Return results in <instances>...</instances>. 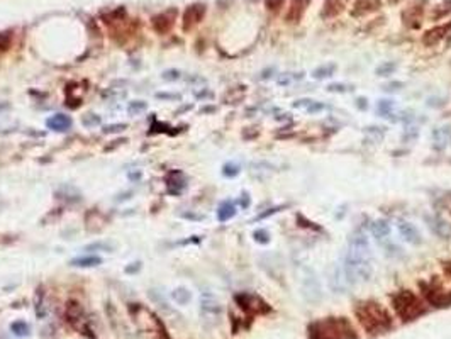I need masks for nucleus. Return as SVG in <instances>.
Wrapping results in <instances>:
<instances>
[{
	"instance_id": "f257e3e1",
	"label": "nucleus",
	"mask_w": 451,
	"mask_h": 339,
	"mask_svg": "<svg viewBox=\"0 0 451 339\" xmlns=\"http://www.w3.org/2000/svg\"><path fill=\"white\" fill-rule=\"evenodd\" d=\"M343 273L348 283L367 282L372 278L373 265L368 238L363 233H356L350 238V246L343 261Z\"/></svg>"
},
{
	"instance_id": "f03ea898",
	"label": "nucleus",
	"mask_w": 451,
	"mask_h": 339,
	"mask_svg": "<svg viewBox=\"0 0 451 339\" xmlns=\"http://www.w3.org/2000/svg\"><path fill=\"white\" fill-rule=\"evenodd\" d=\"M355 314L362 328L372 336L384 334L392 328V317L375 300H363V302L356 304Z\"/></svg>"
},
{
	"instance_id": "7ed1b4c3",
	"label": "nucleus",
	"mask_w": 451,
	"mask_h": 339,
	"mask_svg": "<svg viewBox=\"0 0 451 339\" xmlns=\"http://www.w3.org/2000/svg\"><path fill=\"white\" fill-rule=\"evenodd\" d=\"M311 339H358L346 317H326L309 326Z\"/></svg>"
},
{
	"instance_id": "20e7f679",
	"label": "nucleus",
	"mask_w": 451,
	"mask_h": 339,
	"mask_svg": "<svg viewBox=\"0 0 451 339\" xmlns=\"http://www.w3.org/2000/svg\"><path fill=\"white\" fill-rule=\"evenodd\" d=\"M392 306L404 323H409V321L418 319L419 316H423L424 312H426L424 304L421 302L418 295L411 290L397 292V294L392 297Z\"/></svg>"
},
{
	"instance_id": "39448f33",
	"label": "nucleus",
	"mask_w": 451,
	"mask_h": 339,
	"mask_svg": "<svg viewBox=\"0 0 451 339\" xmlns=\"http://www.w3.org/2000/svg\"><path fill=\"white\" fill-rule=\"evenodd\" d=\"M421 287H423V294L426 295V300L433 307L445 309L451 306V292L445 290L440 283H421Z\"/></svg>"
},
{
	"instance_id": "423d86ee",
	"label": "nucleus",
	"mask_w": 451,
	"mask_h": 339,
	"mask_svg": "<svg viewBox=\"0 0 451 339\" xmlns=\"http://www.w3.org/2000/svg\"><path fill=\"white\" fill-rule=\"evenodd\" d=\"M234 300L244 312H248V314H268V312L272 311V307H270L263 299L258 297L255 294H246V292H244V294H238L234 297Z\"/></svg>"
},
{
	"instance_id": "0eeeda50",
	"label": "nucleus",
	"mask_w": 451,
	"mask_h": 339,
	"mask_svg": "<svg viewBox=\"0 0 451 339\" xmlns=\"http://www.w3.org/2000/svg\"><path fill=\"white\" fill-rule=\"evenodd\" d=\"M302 290H304V297H306L309 302H319L322 299V292L321 285L317 282L316 275L311 272V270H306V275L302 278Z\"/></svg>"
},
{
	"instance_id": "6e6552de",
	"label": "nucleus",
	"mask_w": 451,
	"mask_h": 339,
	"mask_svg": "<svg viewBox=\"0 0 451 339\" xmlns=\"http://www.w3.org/2000/svg\"><path fill=\"white\" fill-rule=\"evenodd\" d=\"M205 15V5L204 3H193L183 12V29L188 31L193 25H197Z\"/></svg>"
},
{
	"instance_id": "1a4fd4ad",
	"label": "nucleus",
	"mask_w": 451,
	"mask_h": 339,
	"mask_svg": "<svg viewBox=\"0 0 451 339\" xmlns=\"http://www.w3.org/2000/svg\"><path fill=\"white\" fill-rule=\"evenodd\" d=\"M221 312H222L221 304L212 295H204V299H202V316L209 321H217L221 317Z\"/></svg>"
},
{
	"instance_id": "9d476101",
	"label": "nucleus",
	"mask_w": 451,
	"mask_h": 339,
	"mask_svg": "<svg viewBox=\"0 0 451 339\" xmlns=\"http://www.w3.org/2000/svg\"><path fill=\"white\" fill-rule=\"evenodd\" d=\"M177 17V8H170V10L163 12V14H158L153 17V27L156 32H166L170 31V27L173 25V20Z\"/></svg>"
},
{
	"instance_id": "9b49d317",
	"label": "nucleus",
	"mask_w": 451,
	"mask_h": 339,
	"mask_svg": "<svg viewBox=\"0 0 451 339\" xmlns=\"http://www.w3.org/2000/svg\"><path fill=\"white\" fill-rule=\"evenodd\" d=\"M451 31V22L443 24V25H438V27H433L423 36V42L426 46H435L438 42H441L448 36V32Z\"/></svg>"
},
{
	"instance_id": "f8f14e48",
	"label": "nucleus",
	"mask_w": 451,
	"mask_h": 339,
	"mask_svg": "<svg viewBox=\"0 0 451 339\" xmlns=\"http://www.w3.org/2000/svg\"><path fill=\"white\" fill-rule=\"evenodd\" d=\"M426 221H428L429 229H431L436 236H440V238H443V239H450L451 238V226L446 221H443L441 217H438V216H426Z\"/></svg>"
},
{
	"instance_id": "ddd939ff",
	"label": "nucleus",
	"mask_w": 451,
	"mask_h": 339,
	"mask_svg": "<svg viewBox=\"0 0 451 339\" xmlns=\"http://www.w3.org/2000/svg\"><path fill=\"white\" fill-rule=\"evenodd\" d=\"M397 227H399V233L402 234V238L406 239L407 243H411V244H421V243H423L421 233H419L418 227H416L414 224H411V222H406V221H401Z\"/></svg>"
},
{
	"instance_id": "4468645a",
	"label": "nucleus",
	"mask_w": 451,
	"mask_h": 339,
	"mask_svg": "<svg viewBox=\"0 0 451 339\" xmlns=\"http://www.w3.org/2000/svg\"><path fill=\"white\" fill-rule=\"evenodd\" d=\"M309 5V0H292L289 10H287V22H299L302 19L304 12H306V7Z\"/></svg>"
},
{
	"instance_id": "2eb2a0df",
	"label": "nucleus",
	"mask_w": 451,
	"mask_h": 339,
	"mask_svg": "<svg viewBox=\"0 0 451 339\" xmlns=\"http://www.w3.org/2000/svg\"><path fill=\"white\" fill-rule=\"evenodd\" d=\"M421 15H423V7L418 3H412V5L404 12V22L409 27H419L421 24Z\"/></svg>"
},
{
	"instance_id": "dca6fc26",
	"label": "nucleus",
	"mask_w": 451,
	"mask_h": 339,
	"mask_svg": "<svg viewBox=\"0 0 451 339\" xmlns=\"http://www.w3.org/2000/svg\"><path fill=\"white\" fill-rule=\"evenodd\" d=\"M379 7H380L379 0H358V2L355 3L353 10H351V15L360 17L365 14H370V12L377 10Z\"/></svg>"
},
{
	"instance_id": "f3484780",
	"label": "nucleus",
	"mask_w": 451,
	"mask_h": 339,
	"mask_svg": "<svg viewBox=\"0 0 451 339\" xmlns=\"http://www.w3.org/2000/svg\"><path fill=\"white\" fill-rule=\"evenodd\" d=\"M346 5V0H326L324 8H322V17L324 19H331L336 17L343 12V8Z\"/></svg>"
},
{
	"instance_id": "a211bd4d",
	"label": "nucleus",
	"mask_w": 451,
	"mask_h": 339,
	"mask_svg": "<svg viewBox=\"0 0 451 339\" xmlns=\"http://www.w3.org/2000/svg\"><path fill=\"white\" fill-rule=\"evenodd\" d=\"M48 127L49 129H54V131H66L71 127V119L68 117V115L64 114H56L53 115L51 119H48Z\"/></svg>"
},
{
	"instance_id": "6ab92c4d",
	"label": "nucleus",
	"mask_w": 451,
	"mask_h": 339,
	"mask_svg": "<svg viewBox=\"0 0 451 339\" xmlns=\"http://www.w3.org/2000/svg\"><path fill=\"white\" fill-rule=\"evenodd\" d=\"M372 234L375 236L379 241L382 239H387L390 234V224L387 221H375L372 224Z\"/></svg>"
},
{
	"instance_id": "aec40b11",
	"label": "nucleus",
	"mask_w": 451,
	"mask_h": 339,
	"mask_svg": "<svg viewBox=\"0 0 451 339\" xmlns=\"http://www.w3.org/2000/svg\"><path fill=\"white\" fill-rule=\"evenodd\" d=\"M81 314H83V311H81V306L78 302H75V300H71V302L66 304V309H64V317H66L70 323H75V321H78Z\"/></svg>"
},
{
	"instance_id": "412c9836",
	"label": "nucleus",
	"mask_w": 451,
	"mask_h": 339,
	"mask_svg": "<svg viewBox=\"0 0 451 339\" xmlns=\"http://www.w3.org/2000/svg\"><path fill=\"white\" fill-rule=\"evenodd\" d=\"M102 260L98 256H81V258L71 260V267H80V268H90L100 265Z\"/></svg>"
},
{
	"instance_id": "4be33fe9",
	"label": "nucleus",
	"mask_w": 451,
	"mask_h": 339,
	"mask_svg": "<svg viewBox=\"0 0 451 339\" xmlns=\"http://www.w3.org/2000/svg\"><path fill=\"white\" fill-rule=\"evenodd\" d=\"M234 214H236V207H234V204H231V202H224L217 210V217L221 222L229 221L231 217H234Z\"/></svg>"
},
{
	"instance_id": "5701e85b",
	"label": "nucleus",
	"mask_w": 451,
	"mask_h": 339,
	"mask_svg": "<svg viewBox=\"0 0 451 339\" xmlns=\"http://www.w3.org/2000/svg\"><path fill=\"white\" fill-rule=\"evenodd\" d=\"M10 331L14 333L15 336L24 338V336H27V334H29L31 328H29V324L24 323V321H15V323L10 324Z\"/></svg>"
},
{
	"instance_id": "b1692460",
	"label": "nucleus",
	"mask_w": 451,
	"mask_h": 339,
	"mask_svg": "<svg viewBox=\"0 0 451 339\" xmlns=\"http://www.w3.org/2000/svg\"><path fill=\"white\" fill-rule=\"evenodd\" d=\"M334 70H336V65H326V66H321V68H317V70H314L312 76H314V78H317V80L328 78V76L333 75Z\"/></svg>"
},
{
	"instance_id": "393cba45",
	"label": "nucleus",
	"mask_w": 451,
	"mask_h": 339,
	"mask_svg": "<svg viewBox=\"0 0 451 339\" xmlns=\"http://www.w3.org/2000/svg\"><path fill=\"white\" fill-rule=\"evenodd\" d=\"M173 299H175V302L177 304L183 306V304H187L188 300H190V294H188L185 289H177L173 292Z\"/></svg>"
},
{
	"instance_id": "a878e982",
	"label": "nucleus",
	"mask_w": 451,
	"mask_h": 339,
	"mask_svg": "<svg viewBox=\"0 0 451 339\" xmlns=\"http://www.w3.org/2000/svg\"><path fill=\"white\" fill-rule=\"evenodd\" d=\"M12 42V32H0V51H5L8 49Z\"/></svg>"
},
{
	"instance_id": "bb28decb",
	"label": "nucleus",
	"mask_w": 451,
	"mask_h": 339,
	"mask_svg": "<svg viewBox=\"0 0 451 339\" xmlns=\"http://www.w3.org/2000/svg\"><path fill=\"white\" fill-rule=\"evenodd\" d=\"M351 85H343V83H333L329 85L328 90L329 92H338V93H346V92H351Z\"/></svg>"
},
{
	"instance_id": "cd10ccee",
	"label": "nucleus",
	"mask_w": 451,
	"mask_h": 339,
	"mask_svg": "<svg viewBox=\"0 0 451 339\" xmlns=\"http://www.w3.org/2000/svg\"><path fill=\"white\" fill-rule=\"evenodd\" d=\"M253 236H255V241H256V243L266 244V243L270 241V234L266 233L265 229H258V231H255V234H253Z\"/></svg>"
},
{
	"instance_id": "c85d7f7f",
	"label": "nucleus",
	"mask_w": 451,
	"mask_h": 339,
	"mask_svg": "<svg viewBox=\"0 0 451 339\" xmlns=\"http://www.w3.org/2000/svg\"><path fill=\"white\" fill-rule=\"evenodd\" d=\"M394 70H395L394 63H385V65H382V66L377 68V75H379V76H387V75H390V73H392Z\"/></svg>"
},
{
	"instance_id": "c756f323",
	"label": "nucleus",
	"mask_w": 451,
	"mask_h": 339,
	"mask_svg": "<svg viewBox=\"0 0 451 339\" xmlns=\"http://www.w3.org/2000/svg\"><path fill=\"white\" fill-rule=\"evenodd\" d=\"M239 173V166L238 165H233V163H229V165L224 166V175L226 177H234V175Z\"/></svg>"
},
{
	"instance_id": "7c9ffc66",
	"label": "nucleus",
	"mask_w": 451,
	"mask_h": 339,
	"mask_svg": "<svg viewBox=\"0 0 451 339\" xmlns=\"http://www.w3.org/2000/svg\"><path fill=\"white\" fill-rule=\"evenodd\" d=\"M390 109H392V102L390 100H382L379 104V112L380 114H389Z\"/></svg>"
},
{
	"instance_id": "2f4dec72",
	"label": "nucleus",
	"mask_w": 451,
	"mask_h": 339,
	"mask_svg": "<svg viewBox=\"0 0 451 339\" xmlns=\"http://www.w3.org/2000/svg\"><path fill=\"white\" fill-rule=\"evenodd\" d=\"M285 0H266V7L270 8V10H278Z\"/></svg>"
},
{
	"instance_id": "473e14b6",
	"label": "nucleus",
	"mask_w": 451,
	"mask_h": 339,
	"mask_svg": "<svg viewBox=\"0 0 451 339\" xmlns=\"http://www.w3.org/2000/svg\"><path fill=\"white\" fill-rule=\"evenodd\" d=\"M282 207H275V209H270L268 212H265V214H260V216H258V219H263V217H268V216H272V214H275V212H278V210H280Z\"/></svg>"
},
{
	"instance_id": "72a5a7b5",
	"label": "nucleus",
	"mask_w": 451,
	"mask_h": 339,
	"mask_svg": "<svg viewBox=\"0 0 451 339\" xmlns=\"http://www.w3.org/2000/svg\"><path fill=\"white\" fill-rule=\"evenodd\" d=\"M97 248H104V250L107 251L109 250V244H92V246H87V250H97Z\"/></svg>"
},
{
	"instance_id": "f704fd0d",
	"label": "nucleus",
	"mask_w": 451,
	"mask_h": 339,
	"mask_svg": "<svg viewBox=\"0 0 451 339\" xmlns=\"http://www.w3.org/2000/svg\"><path fill=\"white\" fill-rule=\"evenodd\" d=\"M450 209H451V197H450Z\"/></svg>"
}]
</instances>
